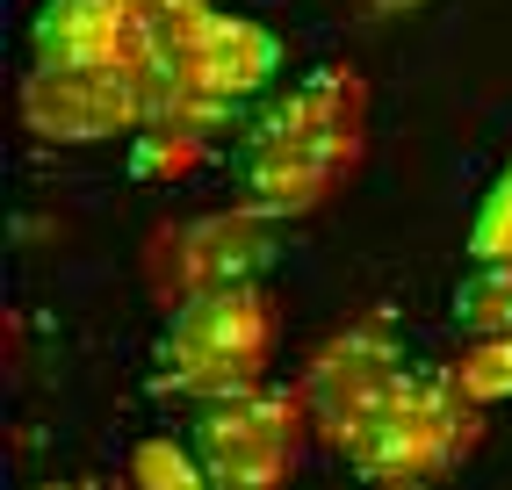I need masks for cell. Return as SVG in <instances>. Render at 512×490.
Listing matches in <instances>:
<instances>
[{
  "label": "cell",
  "instance_id": "9",
  "mask_svg": "<svg viewBox=\"0 0 512 490\" xmlns=\"http://www.w3.org/2000/svg\"><path fill=\"white\" fill-rule=\"evenodd\" d=\"M260 267H267V217L260 209L195 217L166 238V289H174V303L217 296V289H253Z\"/></svg>",
  "mask_w": 512,
  "mask_h": 490
},
{
  "label": "cell",
  "instance_id": "1",
  "mask_svg": "<svg viewBox=\"0 0 512 490\" xmlns=\"http://www.w3.org/2000/svg\"><path fill=\"white\" fill-rule=\"evenodd\" d=\"M361 152H368V80L354 65H318L253 123L246 152H238L246 209H260L267 224L311 217L361 173Z\"/></svg>",
  "mask_w": 512,
  "mask_h": 490
},
{
  "label": "cell",
  "instance_id": "12",
  "mask_svg": "<svg viewBox=\"0 0 512 490\" xmlns=\"http://www.w3.org/2000/svg\"><path fill=\"white\" fill-rule=\"evenodd\" d=\"M491 260H512V159L498 166V181L469 217V267H491Z\"/></svg>",
  "mask_w": 512,
  "mask_h": 490
},
{
  "label": "cell",
  "instance_id": "4",
  "mask_svg": "<svg viewBox=\"0 0 512 490\" xmlns=\"http://www.w3.org/2000/svg\"><path fill=\"white\" fill-rule=\"evenodd\" d=\"M476 447V404L455 390L448 368H412L397 382V397L375 411V426L347 454V469L375 490H419L448 476Z\"/></svg>",
  "mask_w": 512,
  "mask_h": 490
},
{
  "label": "cell",
  "instance_id": "16",
  "mask_svg": "<svg viewBox=\"0 0 512 490\" xmlns=\"http://www.w3.org/2000/svg\"><path fill=\"white\" fill-rule=\"evenodd\" d=\"M37 490H101V483H80V476H73V483H37Z\"/></svg>",
  "mask_w": 512,
  "mask_h": 490
},
{
  "label": "cell",
  "instance_id": "3",
  "mask_svg": "<svg viewBox=\"0 0 512 490\" xmlns=\"http://www.w3.org/2000/svg\"><path fill=\"white\" fill-rule=\"evenodd\" d=\"M267 361H275V303L253 289H217L174 303L152 354V390L188 397V404H231L267 390Z\"/></svg>",
  "mask_w": 512,
  "mask_h": 490
},
{
  "label": "cell",
  "instance_id": "7",
  "mask_svg": "<svg viewBox=\"0 0 512 490\" xmlns=\"http://www.w3.org/2000/svg\"><path fill=\"white\" fill-rule=\"evenodd\" d=\"M22 123L44 145H116V137H145L152 109H145L138 73H51V65H29Z\"/></svg>",
  "mask_w": 512,
  "mask_h": 490
},
{
  "label": "cell",
  "instance_id": "11",
  "mask_svg": "<svg viewBox=\"0 0 512 490\" xmlns=\"http://www.w3.org/2000/svg\"><path fill=\"white\" fill-rule=\"evenodd\" d=\"M448 375H455V390H462L476 411L512 404V339H476V346H462V361H455Z\"/></svg>",
  "mask_w": 512,
  "mask_h": 490
},
{
  "label": "cell",
  "instance_id": "8",
  "mask_svg": "<svg viewBox=\"0 0 512 490\" xmlns=\"http://www.w3.org/2000/svg\"><path fill=\"white\" fill-rule=\"evenodd\" d=\"M29 65L51 73H138L152 65V29L123 0H44L29 22Z\"/></svg>",
  "mask_w": 512,
  "mask_h": 490
},
{
  "label": "cell",
  "instance_id": "2",
  "mask_svg": "<svg viewBox=\"0 0 512 490\" xmlns=\"http://www.w3.org/2000/svg\"><path fill=\"white\" fill-rule=\"evenodd\" d=\"M282 80V37L238 8H210L181 29L152 37L145 65V145H174V159H195L210 137Z\"/></svg>",
  "mask_w": 512,
  "mask_h": 490
},
{
  "label": "cell",
  "instance_id": "5",
  "mask_svg": "<svg viewBox=\"0 0 512 490\" xmlns=\"http://www.w3.org/2000/svg\"><path fill=\"white\" fill-rule=\"evenodd\" d=\"M195 462L210 476V490H289L303 447H311V411H303L296 390H253V397H231L210 404L195 418Z\"/></svg>",
  "mask_w": 512,
  "mask_h": 490
},
{
  "label": "cell",
  "instance_id": "10",
  "mask_svg": "<svg viewBox=\"0 0 512 490\" xmlns=\"http://www.w3.org/2000/svg\"><path fill=\"white\" fill-rule=\"evenodd\" d=\"M455 332L476 339H512V260H491V267H469L455 282V303H448Z\"/></svg>",
  "mask_w": 512,
  "mask_h": 490
},
{
  "label": "cell",
  "instance_id": "6",
  "mask_svg": "<svg viewBox=\"0 0 512 490\" xmlns=\"http://www.w3.org/2000/svg\"><path fill=\"white\" fill-rule=\"evenodd\" d=\"M404 375H412V361H404L397 332H383V325H347V332H332L318 354H311L303 382H296L303 411H311V440L332 447V454H354L361 433L375 426V411L397 397Z\"/></svg>",
  "mask_w": 512,
  "mask_h": 490
},
{
  "label": "cell",
  "instance_id": "15",
  "mask_svg": "<svg viewBox=\"0 0 512 490\" xmlns=\"http://www.w3.org/2000/svg\"><path fill=\"white\" fill-rule=\"evenodd\" d=\"M368 15H412V8H426V0H361Z\"/></svg>",
  "mask_w": 512,
  "mask_h": 490
},
{
  "label": "cell",
  "instance_id": "13",
  "mask_svg": "<svg viewBox=\"0 0 512 490\" xmlns=\"http://www.w3.org/2000/svg\"><path fill=\"white\" fill-rule=\"evenodd\" d=\"M130 483H138V490H210L195 447H181V440H138V454H130Z\"/></svg>",
  "mask_w": 512,
  "mask_h": 490
},
{
  "label": "cell",
  "instance_id": "14",
  "mask_svg": "<svg viewBox=\"0 0 512 490\" xmlns=\"http://www.w3.org/2000/svg\"><path fill=\"white\" fill-rule=\"evenodd\" d=\"M130 15H138L152 37H166V29H181V22H195V15H210L217 0H123Z\"/></svg>",
  "mask_w": 512,
  "mask_h": 490
}]
</instances>
